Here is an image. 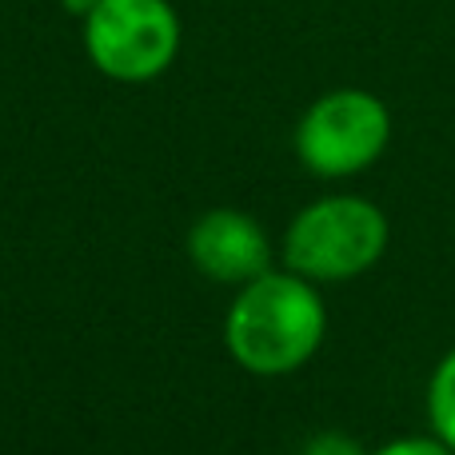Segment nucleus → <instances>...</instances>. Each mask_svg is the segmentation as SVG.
Masks as SVG:
<instances>
[{"label":"nucleus","mask_w":455,"mask_h":455,"mask_svg":"<svg viewBox=\"0 0 455 455\" xmlns=\"http://www.w3.org/2000/svg\"><path fill=\"white\" fill-rule=\"evenodd\" d=\"M328 312L312 280L272 272L248 280L224 320V344L251 376H291L323 344Z\"/></svg>","instance_id":"1"},{"label":"nucleus","mask_w":455,"mask_h":455,"mask_svg":"<svg viewBox=\"0 0 455 455\" xmlns=\"http://www.w3.org/2000/svg\"><path fill=\"white\" fill-rule=\"evenodd\" d=\"M387 251V216L363 196H323L307 204L283 235L288 272L312 283L355 280Z\"/></svg>","instance_id":"2"},{"label":"nucleus","mask_w":455,"mask_h":455,"mask_svg":"<svg viewBox=\"0 0 455 455\" xmlns=\"http://www.w3.org/2000/svg\"><path fill=\"white\" fill-rule=\"evenodd\" d=\"M392 112L363 88H336L299 116L296 156L315 176H355L384 156Z\"/></svg>","instance_id":"3"},{"label":"nucleus","mask_w":455,"mask_h":455,"mask_svg":"<svg viewBox=\"0 0 455 455\" xmlns=\"http://www.w3.org/2000/svg\"><path fill=\"white\" fill-rule=\"evenodd\" d=\"M84 52L108 80H156L180 52V20L168 0H100L84 16Z\"/></svg>","instance_id":"4"},{"label":"nucleus","mask_w":455,"mask_h":455,"mask_svg":"<svg viewBox=\"0 0 455 455\" xmlns=\"http://www.w3.org/2000/svg\"><path fill=\"white\" fill-rule=\"evenodd\" d=\"M188 256L208 280L243 288L272 267V243L248 212L212 208L188 228Z\"/></svg>","instance_id":"5"},{"label":"nucleus","mask_w":455,"mask_h":455,"mask_svg":"<svg viewBox=\"0 0 455 455\" xmlns=\"http://www.w3.org/2000/svg\"><path fill=\"white\" fill-rule=\"evenodd\" d=\"M427 419L440 443L455 451V347L435 363L432 384H427Z\"/></svg>","instance_id":"6"},{"label":"nucleus","mask_w":455,"mask_h":455,"mask_svg":"<svg viewBox=\"0 0 455 455\" xmlns=\"http://www.w3.org/2000/svg\"><path fill=\"white\" fill-rule=\"evenodd\" d=\"M304 455H363V448L344 432H320L307 440Z\"/></svg>","instance_id":"7"},{"label":"nucleus","mask_w":455,"mask_h":455,"mask_svg":"<svg viewBox=\"0 0 455 455\" xmlns=\"http://www.w3.org/2000/svg\"><path fill=\"white\" fill-rule=\"evenodd\" d=\"M376 455H455L448 443H440V440H395V443H384Z\"/></svg>","instance_id":"8"},{"label":"nucleus","mask_w":455,"mask_h":455,"mask_svg":"<svg viewBox=\"0 0 455 455\" xmlns=\"http://www.w3.org/2000/svg\"><path fill=\"white\" fill-rule=\"evenodd\" d=\"M60 4H64V8H68V12H72V16H80V20H84V16H88V12H92V8H96V4H100V0H60Z\"/></svg>","instance_id":"9"}]
</instances>
